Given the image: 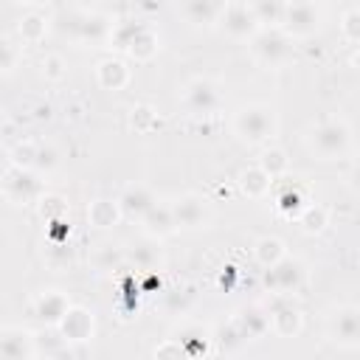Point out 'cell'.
Segmentation results:
<instances>
[{"label":"cell","instance_id":"6da1fadb","mask_svg":"<svg viewBox=\"0 0 360 360\" xmlns=\"http://www.w3.org/2000/svg\"><path fill=\"white\" fill-rule=\"evenodd\" d=\"M231 129H233V135L242 143H248V146H264V143L273 141V135L278 129V118H276V110L270 104L250 101V104H242L233 112Z\"/></svg>","mask_w":360,"mask_h":360},{"label":"cell","instance_id":"7a4b0ae2","mask_svg":"<svg viewBox=\"0 0 360 360\" xmlns=\"http://www.w3.org/2000/svg\"><path fill=\"white\" fill-rule=\"evenodd\" d=\"M307 146H309V152L318 155L321 160L346 158L349 149H352V127H349L343 118H338V115L321 118V121L309 129Z\"/></svg>","mask_w":360,"mask_h":360},{"label":"cell","instance_id":"3957f363","mask_svg":"<svg viewBox=\"0 0 360 360\" xmlns=\"http://www.w3.org/2000/svg\"><path fill=\"white\" fill-rule=\"evenodd\" d=\"M248 45L253 59L264 68H284L295 56V39L284 28H259Z\"/></svg>","mask_w":360,"mask_h":360},{"label":"cell","instance_id":"277c9868","mask_svg":"<svg viewBox=\"0 0 360 360\" xmlns=\"http://www.w3.org/2000/svg\"><path fill=\"white\" fill-rule=\"evenodd\" d=\"M112 20L96 11H70L59 17V31L76 42H110Z\"/></svg>","mask_w":360,"mask_h":360},{"label":"cell","instance_id":"5b68a950","mask_svg":"<svg viewBox=\"0 0 360 360\" xmlns=\"http://www.w3.org/2000/svg\"><path fill=\"white\" fill-rule=\"evenodd\" d=\"M3 194L8 202L14 205H28V202H39L45 197V183L34 169L25 166H14L8 163L6 174H3Z\"/></svg>","mask_w":360,"mask_h":360},{"label":"cell","instance_id":"8992f818","mask_svg":"<svg viewBox=\"0 0 360 360\" xmlns=\"http://www.w3.org/2000/svg\"><path fill=\"white\" fill-rule=\"evenodd\" d=\"M180 104L188 115L208 118L222 107V93H219L217 82H211L205 76H194V79L186 82V87L180 93Z\"/></svg>","mask_w":360,"mask_h":360},{"label":"cell","instance_id":"52a82bcc","mask_svg":"<svg viewBox=\"0 0 360 360\" xmlns=\"http://www.w3.org/2000/svg\"><path fill=\"white\" fill-rule=\"evenodd\" d=\"M321 25H323V11L315 0H287L281 28L292 39H309L321 31Z\"/></svg>","mask_w":360,"mask_h":360},{"label":"cell","instance_id":"ba28073f","mask_svg":"<svg viewBox=\"0 0 360 360\" xmlns=\"http://www.w3.org/2000/svg\"><path fill=\"white\" fill-rule=\"evenodd\" d=\"M326 338L340 349H357L360 346V307L357 304H340L326 318Z\"/></svg>","mask_w":360,"mask_h":360},{"label":"cell","instance_id":"9c48e42d","mask_svg":"<svg viewBox=\"0 0 360 360\" xmlns=\"http://www.w3.org/2000/svg\"><path fill=\"white\" fill-rule=\"evenodd\" d=\"M304 278H307L304 264L290 253L278 259L276 264L264 267V287L270 290V295H292L301 290Z\"/></svg>","mask_w":360,"mask_h":360},{"label":"cell","instance_id":"30bf717a","mask_svg":"<svg viewBox=\"0 0 360 360\" xmlns=\"http://www.w3.org/2000/svg\"><path fill=\"white\" fill-rule=\"evenodd\" d=\"M172 211H174L177 231H200L211 222V208L200 194H183L172 200Z\"/></svg>","mask_w":360,"mask_h":360},{"label":"cell","instance_id":"8fae6325","mask_svg":"<svg viewBox=\"0 0 360 360\" xmlns=\"http://www.w3.org/2000/svg\"><path fill=\"white\" fill-rule=\"evenodd\" d=\"M219 28L231 37V39H245L250 42L253 34L262 28L253 8L248 3H228L225 11H222V20H219Z\"/></svg>","mask_w":360,"mask_h":360},{"label":"cell","instance_id":"7c38bea8","mask_svg":"<svg viewBox=\"0 0 360 360\" xmlns=\"http://www.w3.org/2000/svg\"><path fill=\"white\" fill-rule=\"evenodd\" d=\"M0 354L6 360H34L39 357L37 335L22 329V326H3L0 329Z\"/></svg>","mask_w":360,"mask_h":360},{"label":"cell","instance_id":"4fadbf2b","mask_svg":"<svg viewBox=\"0 0 360 360\" xmlns=\"http://www.w3.org/2000/svg\"><path fill=\"white\" fill-rule=\"evenodd\" d=\"M292 295H273V307H267L270 312V329L278 335V338H295L301 332V309L292 307L290 301Z\"/></svg>","mask_w":360,"mask_h":360},{"label":"cell","instance_id":"5bb4252c","mask_svg":"<svg viewBox=\"0 0 360 360\" xmlns=\"http://www.w3.org/2000/svg\"><path fill=\"white\" fill-rule=\"evenodd\" d=\"M228 0H180V14L194 28H214L222 20Z\"/></svg>","mask_w":360,"mask_h":360},{"label":"cell","instance_id":"9a60e30c","mask_svg":"<svg viewBox=\"0 0 360 360\" xmlns=\"http://www.w3.org/2000/svg\"><path fill=\"white\" fill-rule=\"evenodd\" d=\"M141 228L149 239H169L174 231H177V222H174V211H172V202H155L143 219H141Z\"/></svg>","mask_w":360,"mask_h":360},{"label":"cell","instance_id":"2e32d148","mask_svg":"<svg viewBox=\"0 0 360 360\" xmlns=\"http://www.w3.org/2000/svg\"><path fill=\"white\" fill-rule=\"evenodd\" d=\"M70 307H73V304L68 301L65 292H59V290H45V292H39L37 301H34V315H37L45 326H59Z\"/></svg>","mask_w":360,"mask_h":360},{"label":"cell","instance_id":"e0dca14e","mask_svg":"<svg viewBox=\"0 0 360 360\" xmlns=\"http://www.w3.org/2000/svg\"><path fill=\"white\" fill-rule=\"evenodd\" d=\"M155 202H158V200H155L152 188H146V186H141V183L127 186V188L118 194V205H121V214H124L127 219H143V214H146Z\"/></svg>","mask_w":360,"mask_h":360},{"label":"cell","instance_id":"ac0fdd59","mask_svg":"<svg viewBox=\"0 0 360 360\" xmlns=\"http://www.w3.org/2000/svg\"><path fill=\"white\" fill-rule=\"evenodd\" d=\"M56 329H59L70 343H84V340L93 338V315H90V309H84V307H70L68 315L62 318V323H59Z\"/></svg>","mask_w":360,"mask_h":360},{"label":"cell","instance_id":"d6986e66","mask_svg":"<svg viewBox=\"0 0 360 360\" xmlns=\"http://www.w3.org/2000/svg\"><path fill=\"white\" fill-rule=\"evenodd\" d=\"M236 323H239L245 340H259L270 329V312L264 307H245L236 315Z\"/></svg>","mask_w":360,"mask_h":360},{"label":"cell","instance_id":"ffe728a7","mask_svg":"<svg viewBox=\"0 0 360 360\" xmlns=\"http://www.w3.org/2000/svg\"><path fill=\"white\" fill-rule=\"evenodd\" d=\"M96 79L104 90H124L127 82H129V68L121 62V59H101L98 68H96Z\"/></svg>","mask_w":360,"mask_h":360},{"label":"cell","instance_id":"44dd1931","mask_svg":"<svg viewBox=\"0 0 360 360\" xmlns=\"http://www.w3.org/2000/svg\"><path fill=\"white\" fill-rule=\"evenodd\" d=\"M270 186H273V177H270L259 163L242 169V174H239V188H242V194H248V197H253V200L264 197V194L270 191Z\"/></svg>","mask_w":360,"mask_h":360},{"label":"cell","instance_id":"7402d4cb","mask_svg":"<svg viewBox=\"0 0 360 360\" xmlns=\"http://www.w3.org/2000/svg\"><path fill=\"white\" fill-rule=\"evenodd\" d=\"M248 6L253 8V14H256L262 28H281L284 11H287V0H248Z\"/></svg>","mask_w":360,"mask_h":360},{"label":"cell","instance_id":"603a6c76","mask_svg":"<svg viewBox=\"0 0 360 360\" xmlns=\"http://www.w3.org/2000/svg\"><path fill=\"white\" fill-rule=\"evenodd\" d=\"M121 217H124V214H121L118 200H93L90 208H87V219H90V225H96V228H112Z\"/></svg>","mask_w":360,"mask_h":360},{"label":"cell","instance_id":"cb8c5ba5","mask_svg":"<svg viewBox=\"0 0 360 360\" xmlns=\"http://www.w3.org/2000/svg\"><path fill=\"white\" fill-rule=\"evenodd\" d=\"M287 256V248H284V242L278 239V236H262V239H256V245H253V259L262 264V267H270V264H276L278 259H284Z\"/></svg>","mask_w":360,"mask_h":360},{"label":"cell","instance_id":"d4e9b609","mask_svg":"<svg viewBox=\"0 0 360 360\" xmlns=\"http://www.w3.org/2000/svg\"><path fill=\"white\" fill-rule=\"evenodd\" d=\"M127 53H129L135 62H146V59H152V56L158 53V34H155L152 28L143 25V28L135 34V39L129 42Z\"/></svg>","mask_w":360,"mask_h":360},{"label":"cell","instance_id":"484cf974","mask_svg":"<svg viewBox=\"0 0 360 360\" xmlns=\"http://www.w3.org/2000/svg\"><path fill=\"white\" fill-rule=\"evenodd\" d=\"M295 219H298V225H301L307 233H321V231L329 225V211H326L323 205H318V202H307Z\"/></svg>","mask_w":360,"mask_h":360},{"label":"cell","instance_id":"4316f807","mask_svg":"<svg viewBox=\"0 0 360 360\" xmlns=\"http://www.w3.org/2000/svg\"><path fill=\"white\" fill-rule=\"evenodd\" d=\"M259 166H262L273 180H278V177H284V174H287V169H290V158H287V152H284V149L270 146V149H264V152H262Z\"/></svg>","mask_w":360,"mask_h":360},{"label":"cell","instance_id":"83f0119b","mask_svg":"<svg viewBox=\"0 0 360 360\" xmlns=\"http://www.w3.org/2000/svg\"><path fill=\"white\" fill-rule=\"evenodd\" d=\"M45 31H48V22H45L42 14H25L20 20V25H17L20 42H39L45 37Z\"/></svg>","mask_w":360,"mask_h":360},{"label":"cell","instance_id":"f1b7e54d","mask_svg":"<svg viewBox=\"0 0 360 360\" xmlns=\"http://www.w3.org/2000/svg\"><path fill=\"white\" fill-rule=\"evenodd\" d=\"M129 259L141 267V270H149L160 262V250H158V239H149V242H141L129 250Z\"/></svg>","mask_w":360,"mask_h":360},{"label":"cell","instance_id":"f546056e","mask_svg":"<svg viewBox=\"0 0 360 360\" xmlns=\"http://www.w3.org/2000/svg\"><path fill=\"white\" fill-rule=\"evenodd\" d=\"M205 338H208V332H205L202 326H186V329H180V335H177V346H180L183 352H188V354L205 352Z\"/></svg>","mask_w":360,"mask_h":360},{"label":"cell","instance_id":"4dcf8cb0","mask_svg":"<svg viewBox=\"0 0 360 360\" xmlns=\"http://www.w3.org/2000/svg\"><path fill=\"white\" fill-rule=\"evenodd\" d=\"M304 205H307V202H304V197H301V191H298L295 186H287V188L276 197V208H278L281 214H287V217H298Z\"/></svg>","mask_w":360,"mask_h":360},{"label":"cell","instance_id":"1f68e13d","mask_svg":"<svg viewBox=\"0 0 360 360\" xmlns=\"http://www.w3.org/2000/svg\"><path fill=\"white\" fill-rule=\"evenodd\" d=\"M37 152H39V146H37V143H31V141L17 143V146L8 152V163H14V166H25V169H34V163H37Z\"/></svg>","mask_w":360,"mask_h":360},{"label":"cell","instance_id":"d6a6232c","mask_svg":"<svg viewBox=\"0 0 360 360\" xmlns=\"http://www.w3.org/2000/svg\"><path fill=\"white\" fill-rule=\"evenodd\" d=\"M340 34L346 42L360 45V8H349L340 17Z\"/></svg>","mask_w":360,"mask_h":360},{"label":"cell","instance_id":"836d02e7","mask_svg":"<svg viewBox=\"0 0 360 360\" xmlns=\"http://www.w3.org/2000/svg\"><path fill=\"white\" fill-rule=\"evenodd\" d=\"M0 51H3V73H6V76H11V73H14V68H17V62H22V42L17 45L11 37H3Z\"/></svg>","mask_w":360,"mask_h":360},{"label":"cell","instance_id":"e575fe53","mask_svg":"<svg viewBox=\"0 0 360 360\" xmlns=\"http://www.w3.org/2000/svg\"><path fill=\"white\" fill-rule=\"evenodd\" d=\"M59 163V158H56V152L51 149V146H39V152H37V163H34V169L37 172H42V169H53Z\"/></svg>","mask_w":360,"mask_h":360},{"label":"cell","instance_id":"d590c367","mask_svg":"<svg viewBox=\"0 0 360 360\" xmlns=\"http://www.w3.org/2000/svg\"><path fill=\"white\" fill-rule=\"evenodd\" d=\"M42 73H45L48 79H59V76H62V56H56V53L45 56V59H42Z\"/></svg>","mask_w":360,"mask_h":360},{"label":"cell","instance_id":"8d00e7d4","mask_svg":"<svg viewBox=\"0 0 360 360\" xmlns=\"http://www.w3.org/2000/svg\"><path fill=\"white\" fill-rule=\"evenodd\" d=\"M346 183H349V188H352L354 194H360V160L352 163V169H349V174H346Z\"/></svg>","mask_w":360,"mask_h":360},{"label":"cell","instance_id":"74e56055","mask_svg":"<svg viewBox=\"0 0 360 360\" xmlns=\"http://www.w3.org/2000/svg\"><path fill=\"white\" fill-rule=\"evenodd\" d=\"M352 68L360 73V45H357V48H354V53H352Z\"/></svg>","mask_w":360,"mask_h":360},{"label":"cell","instance_id":"f35d334b","mask_svg":"<svg viewBox=\"0 0 360 360\" xmlns=\"http://www.w3.org/2000/svg\"><path fill=\"white\" fill-rule=\"evenodd\" d=\"M20 3H28V6H37V3H45V0H20Z\"/></svg>","mask_w":360,"mask_h":360}]
</instances>
